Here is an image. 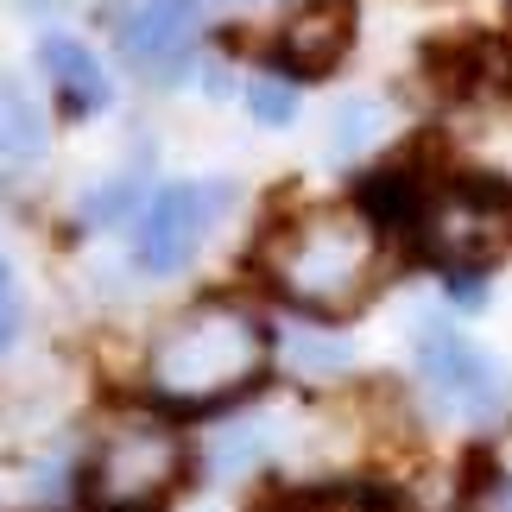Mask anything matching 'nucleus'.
<instances>
[{"label":"nucleus","mask_w":512,"mask_h":512,"mask_svg":"<svg viewBox=\"0 0 512 512\" xmlns=\"http://www.w3.org/2000/svg\"><path fill=\"white\" fill-rule=\"evenodd\" d=\"M481 512H512V481H500V487H487V500H481Z\"/></svg>","instance_id":"obj_14"},{"label":"nucleus","mask_w":512,"mask_h":512,"mask_svg":"<svg viewBox=\"0 0 512 512\" xmlns=\"http://www.w3.org/2000/svg\"><path fill=\"white\" fill-rule=\"evenodd\" d=\"M266 512H392L380 494H361V487H342V494H291L272 500Z\"/></svg>","instance_id":"obj_11"},{"label":"nucleus","mask_w":512,"mask_h":512,"mask_svg":"<svg viewBox=\"0 0 512 512\" xmlns=\"http://www.w3.org/2000/svg\"><path fill=\"white\" fill-rule=\"evenodd\" d=\"M196 32H203L196 0H133L121 13V57L146 76H171L190 57Z\"/></svg>","instance_id":"obj_7"},{"label":"nucleus","mask_w":512,"mask_h":512,"mask_svg":"<svg viewBox=\"0 0 512 512\" xmlns=\"http://www.w3.org/2000/svg\"><path fill=\"white\" fill-rule=\"evenodd\" d=\"M184 475V443L171 437V430H114L102 443V456H95V500L127 512V506H146L177 487Z\"/></svg>","instance_id":"obj_6"},{"label":"nucleus","mask_w":512,"mask_h":512,"mask_svg":"<svg viewBox=\"0 0 512 512\" xmlns=\"http://www.w3.org/2000/svg\"><path fill=\"white\" fill-rule=\"evenodd\" d=\"M38 64H45V76L57 83V95H64L70 114H102L108 108V76H102V64H95V51L83 45V38L51 32L45 45H38Z\"/></svg>","instance_id":"obj_9"},{"label":"nucleus","mask_w":512,"mask_h":512,"mask_svg":"<svg viewBox=\"0 0 512 512\" xmlns=\"http://www.w3.org/2000/svg\"><path fill=\"white\" fill-rule=\"evenodd\" d=\"M222 209H228V184H165L152 196V209L140 215V228H133V260L159 272V279L184 272Z\"/></svg>","instance_id":"obj_5"},{"label":"nucleus","mask_w":512,"mask_h":512,"mask_svg":"<svg viewBox=\"0 0 512 512\" xmlns=\"http://www.w3.org/2000/svg\"><path fill=\"white\" fill-rule=\"evenodd\" d=\"M418 215L424 247L437 253L449 272H481L500 266L512 253V184L506 177H462V184H443Z\"/></svg>","instance_id":"obj_3"},{"label":"nucleus","mask_w":512,"mask_h":512,"mask_svg":"<svg viewBox=\"0 0 512 512\" xmlns=\"http://www.w3.org/2000/svg\"><path fill=\"white\" fill-rule=\"evenodd\" d=\"M260 373H266V329L241 304L209 298L159 329L152 361H146V386L159 405L203 411V405H222L234 392H247Z\"/></svg>","instance_id":"obj_2"},{"label":"nucleus","mask_w":512,"mask_h":512,"mask_svg":"<svg viewBox=\"0 0 512 512\" xmlns=\"http://www.w3.org/2000/svg\"><path fill=\"white\" fill-rule=\"evenodd\" d=\"M380 222L354 209H304L266 241V279L310 317H348L380 285Z\"/></svg>","instance_id":"obj_1"},{"label":"nucleus","mask_w":512,"mask_h":512,"mask_svg":"<svg viewBox=\"0 0 512 512\" xmlns=\"http://www.w3.org/2000/svg\"><path fill=\"white\" fill-rule=\"evenodd\" d=\"M19 336V285H13V266L0 260V354Z\"/></svg>","instance_id":"obj_13"},{"label":"nucleus","mask_w":512,"mask_h":512,"mask_svg":"<svg viewBox=\"0 0 512 512\" xmlns=\"http://www.w3.org/2000/svg\"><path fill=\"white\" fill-rule=\"evenodd\" d=\"M38 152H45V121H38V108L19 89H0V171L32 165Z\"/></svg>","instance_id":"obj_10"},{"label":"nucleus","mask_w":512,"mask_h":512,"mask_svg":"<svg viewBox=\"0 0 512 512\" xmlns=\"http://www.w3.org/2000/svg\"><path fill=\"white\" fill-rule=\"evenodd\" d=\"M247 108H253V121H260V127H285L291 114H298V89L279 83V76H260V83L247 89Z\"/></svg>","instance_id":"obj_12"},{"label":"nucleus","mask_w":512,"mask_h":512,"mask_svg":"<svg viewBox=\"0 0 512 512\" xmlns=\"http://www.w3.org/2000/svg\"><path fill=\"white\" fill-rule=\"evenodd\" d=\"M348 45H354V7L348 0H310L304 13L285 19L279 64L291 76H323V70H336L348 57Z\"/></svg>","instance_id":"obj_8"},{"label":"nucleus","mask_w":512,"mask_h":512,"mask_svg":"<svg viewBox=\"0 0 512 512\" xmlns=\"http://www.w3.org/2000/svg\"><path fill=\"white\" fill-rule=\"evenodd\" d=\"M411 354H418V380H424L430 405H437L443 418L475 424V418L506 405V373L468 336H456L449 323H418L411 329Z\"/></svg>","instance_id":"obj_4"}]
</instances>
